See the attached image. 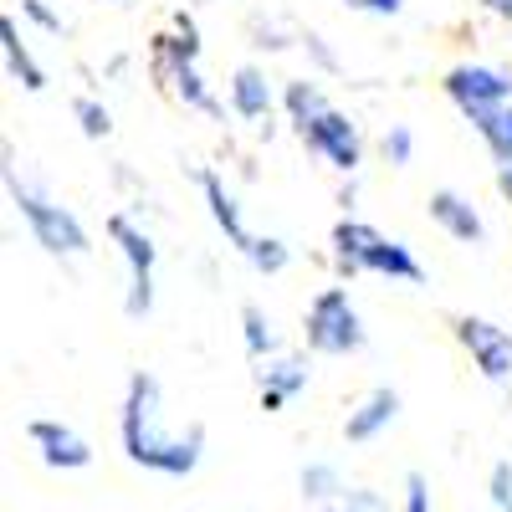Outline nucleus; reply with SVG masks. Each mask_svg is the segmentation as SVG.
<instances>
[{"mask_svg": "<svg viewBox=\"0 0 512 512\" xmlns=\"http://www.w3.org/2000/svg\"><path fill=\"white\" fill-rule=\"evenodd\" d=\"M118 446L123 456L144 466L154 477H190L205 461V431L190 425H169L164 410V384L149 369H134L123 384V405H118Z\"/></svg>", "mask_w": 512, "mask_h": 512, "instance_id": "f257e3e1", "label": "nucleus"}, {"mask_svg": "<svg viewBox=\"0 0 512 512\" xmlns=\"http://www.w3.org/2000/svg\"><path fill=\"white\" fill-rule=\"evenodd\" d=\"M282 118L297 134V144H303L318 164H328L333 175H359L364 134H359V123L323 93V82H313V77L282 82Z\"/></svg>", "mask_w": 512, "mask_h": 512, "instance_id": "f03ea898", "label": "nucleus"}, {"mask_svg": "<svg viewBox=\"0 0 512 512\" xmlns=\"http://www.w3.org/2000/svg\"><path fill=\"white\" fill-rule=\"evenodd\" d=\"M328 262L333 272L354 282V277H384V282H400V287H420L425 282V267L410 241L400 236H384L379 226L359 221V216H338V226L328 231Z\"/></svg>", "mask_w": 512, "mask_h": 512, "instance_id": "7ed1b4c3", "label": "nucleus"}, {"mask_svg": "<svg viewBox=\"0 0 512 512\" xmlns=\"http://www.w3.org/2000/svg\"><path fill=\"white\" fill-rule=\"evenodd\" d=\"M200 52H205V41H200L195 16L190 11H175L159 36H149V72H154V82L185 113L221 118V98H216V88H210L205 72H200Z\"/></svg>", "mask_w": 512, "mask_h": 512, "instance_id": "20e7f679", "label": "nucleus"}, {"mask_svg": "<svg viewBox=\"0 0 512 512\" xmlns=\"http://www.w3.org/2000/svg\"><path fill=\"white\" fill-rule=\"evenodd\" d=\"M6 195H11V210L21 216L26 236L47 256H57V262H82V256L93 251V236L77 221V210L62 205L52 190H41L36 180H26L16 169V159L6 164Z\"/></svg>", "mask_w": 512, "mask_h": 512, "instance_id": "39448f33", "label": "nucleus"}, {"mask_svg": "<svg viewBox=\"0 0 512 512\" xmlns=\"http://www.w3.org/2000/svg\"><path fill=\"white\" fill-rule=\"evenodd\" d=\"M303 344L318 359H349L369 344L364 313L349 297V287H318L303 308Z\"/></svg>", "mask_w": 512, "mask_h": 512, "instance_id": "423d86ee", "label": "nucleus"}, {"mask_svg": "<svg viewBox=\"0 0 512 512\" xmlns=\"http://www.w3.org/2000/svg\"><path fill=\"white\" fill-rule=\"evenodd\" d=\"M118 262H123V313L128 318H149L154 308V277H159V246L154 236L144 231V221L123 216V210H113V216L103 221Z\"/></svg>", "mask_w": 512, "mask_h": 512, "instance_id": "0eeeda50", "label": "nucleus"}, {"mask_svg": "<svg viewBox=\"0 0 512 512\" xmlns=\"http://www.w3.org/2000/svg\"><path fill=\"white\" fill-rule=\"evenodd\" d=\"M441 93H446V103H451L466 123L477 128L487 113H497V108L512 103V67L466 57V62H456V67L441 72Z\"/></svg>", "mask_w": 512, "mask_h": 512, "instance_id": "6e6552de", "label": "nucleus"}, {"mask_svg": "<svg viewBox=\"0 0 512 512\" xmlns=\"http://www.w3.org/2000/svg\"><path fill=\"white\" fill-rule=\"evenodd\" d=\"M451 338L487 384L512 379V328H502L487 313H461V318H451Z\"/></svg>", "mask_w": 512, "mask_h": 512, "instance_id": "1a4fd4ad", "label": "nucleus"}, {"mask_svg": "<svg viewBox=\"0 0 512 512\" xmlns=\"http://www.w3.org/2000/svg\"><path fill=\"white\" fill-rule=\"evenodd\" d=\"M313 384V364L308 354L297 349H277L272 359H256V405H262L267 415H282L297 395H303Z\"/></svg>", "mask_w": 512, "mask_h": 512, "instance_id": "9d476101", "label": "nucleus"}, {"mask_svg": "<svg viewBox=\"0 0 512 512\" xmlns=\"http://www.w3.org/2000/svg\"><path fill=\"white\" fill-rule=\"evenodd\" d=\"M26 446L36 451V461L47 466V472H82V466H93L88 436L72 431L67 420H52V415L26 420Z\"/></svg>", "mask_w": 512, "mask_h": 512, "instance_id": "9b49d317", "label": "nucleus"}, {"mask_svg": "<svg viewBox=\"0 0 512 512\" xmlns=\"http://www.w3.org/2000/svg\"><path fill=\"white\" fill-rule=\"evenodd\" d=\"M195 185H200V200H205L210 226L226 236V246H236V251L246 256V246L256 241V231L246 226V210H241L236 190L226 185V175H221V169H195Z\"/></svg>", "mask_w": 512, "mask_h": 512, "instance_id": "f8f14e48", "label": "nucleus"}, {"mask_svg": "<svg viewBox=\"0 0 512 512\" xmlns=\"http://www.w3.org/2000/svg\"><path fill=\"white\" fill-rule=\"evenodd\" d=\"M226 108L241 118V123H267L277 108H282V93L272 88V77L267 67H256V62H241L226 82Z\"/></svg>", "mask_w": 512, "mask_h": 512, "instance_id": "ddd939ff", "label": "nucleus"}, {"mask_svg": "<svg viewBox=\"0 0 512 512\" xmlns=\"http://www.w3.org/2000/svg\"><path fill=\"white\" fill-rule=\"evenodd\" d=\"M400 420V390H390V384H374L369 395H359L344 415V441L349 446H369L379 441L390 425Z\"/></svg>", "mask_w": 512, "mask_h": 512, "instance_id": "4468645a", "label": "nucleus"}, {"mask_svg": "<svg viewBox=\"0 0 512 512\" xmlns=\"http://www.w3.org/2000/svg\"><path fill=\"white\" fill-rule=\"evenodd\" d=\"M425 216H431L436 231H446V236L461 241V246H482V236H487L482 210L472 205V195H461V190H431V200H425Z\"/></svg>", "mask_w": 512, "mask_h": 512, "instance_id": "2eb2a0df", "label": "nucleus"}, {"mask_svg": "<svg viewBox=\"0 0 512 512\" xmlns=\"http://www.w3.org/2000/svg\"><path fill=\"white\" fill-rule=\"evenodd\" d=\"M0 57H6V77L16 82V88H26V93H47V67L36 62L31 41L21 36V21H16L11 11L0 16Z\"/></svg>", "mask_w": 512, "mask_h": 512, "instance_id": "dca6fc26", "label": "nucleus"}, {"mask_svg": "<svg viewBox=\"0 0 512 512\" xmlns=\"http://www.w3.org/2000/svg\"><path fill=\"white\" fill-rule=\"evenodd\" d=\"M477 139L487 144V159H492V180H497V195L512 205V103L487 113L477 123Z\"/></svg>", "mask_w": 512, "mask_h": 512, "instance_id": "f3484780", "label": "nucleus"}, {"mask_svg": "<svg viewBox=\"0 0 512 512\" xmlns=\"http://www.w3.org/2000/svg\"><path fill=\"white\" fill-rule=\"evenodd\" d=\"M297 487H303V502L313 507H328L349 492V477H344V466L338 461H308L303 472H297Z\"/></svg>", "mask_w": 512, "mask_h": 512, "instance_id": "a211bd4d", "label": "nucleus"}, {"mask_svg": "<svg viewBox=\"0 0 512 512\" xmlns=\"http://www.w3.org/2000/svg\"><path fill=\"white\" fill-rule=\"evenodd\" d=\"M241 349L251 359H272L282 349V333H277V323H272L267 308H256V303L241 308Z\"/></svg>", "mask_w": 512, "mask_h": 512, "instance_id": "6ab92c4d", "label": "nucleus"}, {"mask_svg": "<svg viewBox=\"0 0 512 512\" xmlns=\"http://www.w3.org/2000/svg\"><path fill=\"white\" fill-rule=\"evenodd\" d=\"M246 267L262 272V277H277V272L292 267V246H287L282 236H256V241L246 246Z\"/></svg>", "mask_w": 512, "mask_h": 512, "instance_id": "aec40b11", "label": "nucleus"}, {"mask_svg": "<svg viewBox=\"0 0 512 512\" xmlns=\"http://www.w3.org/2000/svg\"><path fill=\"white\" fill-rule=\"evenodd\" d=\"M72 123H77V134H82V139H93V144L113 134V113H108V103H103V98H88V93L72 98Z\"/></svg>", "mask_w": 512, "mask_h": 512, "instance_id": "412c9836", "label": "nucleus"}, {"mask_svg": "<svg viewBox=\"0 0 512 512\" xmlns=\"http://www.w3.org/2000/svg\"><path fill=\"white\" fill-rule=\"evenodd\" d=\"M374 149H379V159L390 164V169H405V164L415 159V134H410L405 123H390V128L374 139Z\"/></svg>", "mask_w": 512, "mask_h": 512, "instance_id": "4be33fe9", "label": "nucleus"}, {"mask_svg": "<svg viewBox=\"0 0 512 512\" xmlns=\"http://www.w3.org/2000/svg\"><path fill=\"white\" fill-rule=\"evenodd\" d=\"M328 507H338V512H400V507H390V497L374 492V487H349L344 497L328 502Z\"/></svg>", "mask_w": 512, "mask_h": 512, "instance_id": "5701e85b", "label": "nucleus"}, {"mask_svg": "<svg viewBox=\"0 0 512 512\" xmlns=\"http://www.w3.org/2000/svg\"><path fill=\"white\" fill-rule=\"evenodd\" d=\"M487 502H492V512H512V461H497V466H492Z\"/></svg>", "mask_w": 512, "mask_h": 512, "instance_id": "b1692460", "label": "nucleus"}, {"mask_svg": "<svg viewBox=\"0 0 512 512\" xmlns=\"http://www.w3.org/2000/svg\"><path fill=\"white\" fill-rule=\"evenodd\" d=\"M400 512H431V482H425L420 472L405 477V487H400Z\"/></svg>", "mask_w": 512, "mask_h": 512, "instance_id": "393cba45", "label": "nucleus"}, {"mask_svg": "<svg viewBox=\"0 0 512 512\" xmlns=\"http://www.w3.org/2000/svg\"><path fill=\"white\" fill-rule=\"evenodd\" d=\"M21 16H26L31 26H41V31H52V36L62 31V11H52L47 0H21Z\"/></svg>", "mask_w": 512, "mask_h": 512, "instance_id": "a878e982", "label": "nucleus"}, {"mask_svg": "<svg viewBox=\"0 0 512 512\" xmlns=\"http://www.w3.org/2000/svg\"><path fill=\"white\" fill-rule=\"evenodd\" d=\"M354 16H374V21H395L405 11V0H344Z\"/></svg>", "mask_w": 512, "mask_h": 512, "instance_id": "bb28decb", "label": "nucleus"}, {"mask_svg": "<svg viewBox=\"0 0 512 512\" xmlns=\"http://www.w3.org/2000/svg\"><path fill=\"white\" fill-rule=\"evenodd\" d=\"M303 47L313 52V62H318L323 72H333V67H338V57H333V52L323 47V36H313V31H308V36H303Z\"/></svg>", "mask_w": 512, "mask_h": 512, "instance_id": "cd10ccee", "label": "nucleus"}, {"mask_svg": "<svg viewBox=\"0 0 512 512\" xmlns=\"http://www.w3.org/2000/svg\"><path fill=\"white\" fill-rule=\"evenodd\" d=\"M477 11L492 16V21H502V26H512V0H477Z\"/></svg>", "mask_w": 512, "mask_h": 512, "instance_id": "c85d7f7f", "label": "nucleus"}, {"mask_svg": "<svg viewBox=\"0 0 512 512\" xmlns=\"http://www.w3.org/2000/svg\"><path fill=\"white\" fill-rule=\"evenodd\" d=\"M313 512H338V507H313Z\"/></svg>", "mask_w": 512, "mask_h": 512, "instance_id": "c756f323", "label": "nucleus"}, {"mask_svg": "<svg viewBox=\"0 0 512 512\" xmlns=\"http://www.w3.org/2000/svg\"><path fill=\"white\" fill-rule=\"evenodd\" d=\"M200 6H210V0H200Z\"/></svg>", "mask_w": 512, "mask_h": 512, "instance_id": "7c9ffc66", "label": "nucleus"}]
</instances>
